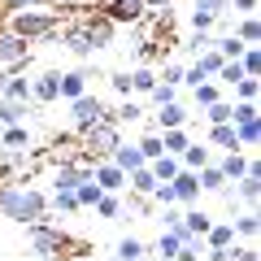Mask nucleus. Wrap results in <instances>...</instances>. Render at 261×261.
<instances>
[{
  "label": "nucleus",
  "instance_id": "393cba45",
  "mask_svg": "<svg viewBox=\"0 0 261 261\" xmlns=\"http://www.w3.org/2000/svg\"><path fill=\"white\" fill-rule=\"evenodd\" d=\"M113 257H118V261H140V257H148V244L135 240V235H122L118 248H113Z\"/></svg>",
  "mask_w": 261,
  "mask_h": 261
},
{
  "label": "nucleus",
  "instance_id": "6ab92c4d",
  "mask_svg": "<svg viewBox=\"0 0 261 261\" xmlns=\"http://www.w3.org/2000/svg\"><path fill=\"white\" fill-rule=\"evenodd\" d=\"M205 144H209V148H222V152L240 148V144H235V126H231V122H214L209 135H205Z\"/></svg>",
  "mask_w": 261,
  "mask_h": 261
},
{
  "label": "nucleus",
  "instance_id": "bb28decb",
  "mask_svg": "<svg viewBox=\"0 0 261 261\" xmlns=\"http://www.w3.org/2000/svg\"><path fill=\"white\" fill-rule=\"evenodd\" d=\"M187 118H192V113L183 109V105H161L157 109V130H166V126H187Z\"/></svg>",
  "mask_w": 261,
  "mask_h": 261
},
{
  "label": "nucleus",
  "instance_id": "4468645a",
  "mask_svg": "<svg viewBox=\"0 0 261 261\" xmlns=\"http://www.w3.org/2000/svg\"><path fill=\"white\" fill-rule=\"evenodd\" d=\"M248 166H252V157H248L244 148H231V152H222V161H218V170H222V178H226V183L244 178V174H248Z\"/></svg>",
  "mask_w": 261,
  "mask_h": 261
},
{
  "label": "nucleus",
  "instance_id": "cd10ccee",
  "mask_svg": "<svg viewBox=\"0 0 261 261\" xmlns=\"http://www.w3.org/2000/svg\"><path fill=\"white\" fill-rule=\"evenodd\" d=\"M148 170L157 174V183H170V178H174L183 166H178V157H174V152H161V157H152V161H148Z\"/></svg>",
  "mask_w": 261,
  "mask_h": 261
},
{
  "label": "nucleus",
  "instance_id": "aec40b11",
  "mask_svg": "<svg viewBox=\"0 0 261 261\" xmlns=\"http://www.w3.org/2000/svg\"><path fill=\"white\" fill-rule=\"evenodd\" d=\"M205 161H214V152H209V144H183V152H178V166L183 170H200Z\"/></svg>",
  "mask_w": 261,
  "mask_h": 261
},
{
  "label": "nucleus",
  "instance_id": "f704fd0d",
  "mask_svg": "<svg viewBox=\"0 0 261 261\" xmlns=\"http://www.w3.org/2000/svg\"><path fill=\"white\" fill-rule=\"evenodd\" d=\"M218 96H222V83H214V79H205V83H196V87H192V100H196V109L214 105Z\"/></svg>",
  "mask_w": 261,
  "mask_h": 261
},
{
  "label": "nucleus",
  "instance_id": "603ef678",
  "mask_svg": "<svg viewBox=\"0 0 261 261\" xmlns=\"http://www.w3.org/2000/svg\"><path fill=\"white\" fill-rule=\"evenodd\" d=\"M105 79H109V87L118 96H130V70H113V74H105Z\"/></svg>",
  "mask_w": 261,
  "mask_h": 261
},
{
  "label": "nucleus",
  "instance_id": "a19ab883",
  "mask_svg": "<svg viewBox=\"0 0 261 261\" xmlns=\"http://www.w3.org/2000/svg\"><path fill=\"white\" fill-rule=\"evenodd\" d=\"M192 65H196L205 79H214V74H218V65H222V57H218V48H205V53H196Z\"/></svg>",
  "mask_w": 261,
  "mask_h": 261
},
{
  "label": "nucleus",
  "instance_id": "20e7f679",
  "mask_svg": "<svg viewBox=\"0 0 261 261\" xmlns=\"http://www.w3.org/2000/svg\"><path fill=\"white\" fill-rule=\"evenodd\" d=\"M57 39H61V48H65V53H74L79 61L96 57V39H92V31H87V18H79V22H65V27L57 31Z\"/></svg>",
  "mask_w": 261,
  "mask_h": 261
},
{
  "label": "nucleus",
  "instance_id": "39448f33",
  "mask_svg": "<svg viewBox=\"0 0 261 261\" xmlns=\"http://www.w3.org/2000/svg\"><path fill=\"white\" fill-rule=\"evenodd\" d=\"M105 118H109V109H105L100 96L83 92V96H74V100H70V122H74L79 135H83L87 126H96V122H105Z\"/></svg>",
  "mask_w": 261,
  "mask_h": 261
},
{
  "label": "nucleus",
  "instance_id": "0eeeda50",
  "mask_svg": "<svg viewBox=\"0 0 261 261\" xmlns=\"http://www.w3.org/2000/svg\"><path fill=\"white\" fill-rule=\"evenodd\" d=\"M83 178H92V161H87V157L83 161H61V166L53 170L48 183H53V192H74Z\"/></svg>",
  "mask_w": 261,
  "mask_h": 261
},
{
  "label": "nucleus",
  "instance_id": "c03bdc74",
  "mask_svg": "<svg viewBox=\"0 0 261 261\" xmlns=\"http://www.w3.org/2000/svg\"><path fill=\"white\" fill-rule=\"evenodd\" d=\"M205 122H209V126H214V122H231V100L218 96L214 105H205Z\"/></svg>",
  "mask_w": 261,
  "mask_h": 261
},
{
  "label": "nucleus",
  "instance_id": "a211bd4d",
  "mask_svg": "<svg viewBox=\"0 0 261 261\" xmlns=\"http://www.w3.org/2000/svg\"><path fill=\"white\" fill-rule=\"evenodd\" d=\"M31 113V100H9V96H0V126H18L27 122Z\"/></svg>",
  "mask_w": 261,
  "mask_h": 261
},
{
  "label": "nucleus",
  "instance_id": "a878e982",
  "mask_svg": "<svg viewBox=\"0 0 261 261\" xmlns=\"http://www.w3.org/2000/svg\"><path fill=\"white\" fill-rule=\"evenodd\" d=\"M92 209H96V218H105V222H118L122 218V192H105Z\"/></svg>",
  "mask_w": 261,
  "mask_h": 261
},
{
  "label": "nucleus",
  "instance_id": "864d4df0",
  "mask_svg": "<svg viewBox=\"0 0 261 261\" xmlns=\"http://www.w3.org/2000/svg\"><path fill=\"white\" fill-rule=\"evenodd\" d=\"M192 9H205V13H214V18H226V0H192Z\"/></svg>",
  "mask_w": 261,
  "mask_h": 261
},
{
  "label": "nucleus",
  "instance_id": "f257e3e1",
  "mask_svg": "<svg viewBox=\"0 0 261 261\" xmlns=\"http://www.w3.org/2000/svg\"><path fill=\"white\" fill-rule=\"evenodd\" d=\"M0 218H9V222H18V226L53 218L48 214V192L27 187V183H0Z\"/></svg>",
  "mask_w": 261,
  "mask_h": 261
},
{
  "label": "nucleus",
  "instance_id": "9d476101",
  "mask_svg": "<svg viewBox=\"0 0 261 261\" xmlns=\"http://www.w3.org/2000/svg\"><path fill=\"white\" fill-rule=\"evenodd\" d=\"M100 13H105L109 22H126V27H140L148 9H144V0H105V9H100Z\"/></svg>",
  "mask_w": 261,
  "mask_h": 261
},
{
  "label": "nucleus",
  "instance_id": "de8ad7c7",
  "mask_svg": "<svg viewBox=\"0 0 261 261\" xmlns=\"http://www.w3.org/2000/svg\"><path fill=\"white\" fill-rule=\"evenodd\" d=\"M157 79H161V83H174V87H183V65H178V61H166V57H161V70H157Z\"/></svg>",
  "mask_w": 261,
  "mask_h": 261
},
{
  "label": "nucleus",
  "instance_id": "6e6552de",
  "mask_svg": "<svg viewBox=\"0 0 261 261\" xmlns=\"http://www.w3.org/2000/svg\"><path fill=\"white\" fill-rule=\"evenodd\" d=\"M92 79H100L92 65H83V70H61V79H57V100H74V96H83Z\"/></svg>",
  "mask_w": 261,
  "mask_h": 261
},
{
  "label": "nucleus",
  "instance_id": "4c0bfd02",
  "mask_svg": "<svg viewBox=\"0 0 261 261\" xmlns=\"http://www.w3.org/2000/svg\"><path fill=\"white\" fill-rule=\"evenodd\" d=\"M48 214H79L74 192H48Z\"/></svg>",
  "mask_w": 261,
  "mask_h": 261
},
{
  "label": "nucleus",
  "instance_id": "4be33fe9",
  "mask_svg": "<svg viewBox=\"0 0 261 261\" xmlns=\"http://www.w3.org/2000/svg\"><path fill=\"white\" fill-rule=\"evenodd\" d=\"M209 226H214V218H209L200 205H187V209H183V231H187V235H205Z\"/></svg>",
  "mask_w": 261,
  "mask_h": 261
},
{
  "label": "nucleus",
  "instance_id": "412c9836",
  "mask_svg": "<svg viewBox=\"0 0 261 261\" xmlns=\"http://www.w3.org/2000/svg\"><path fill=\"white\" fill-rule=\"evenodd\" d=\"M231 126H235V144H240V148H257V144H261V118L231 122Z\"/></svg>",
  "mask_w": 261,
  "mask_h": 261
},
{
  "label": "nucleus",
  "instance_id": "13d9d810",
  "mask_svg": "<svg viewBox=\"0 0 261 261\" xmlns=\"http://www.w3.org/2000/svg\"><path fill=\"white\" fill-rule=\"evenodd\" d=\"M174 0H144V9H170Z\"/></svg>",
  "mask_w": 261,
  "mask_h": 261
},
{
  "label": "nucleus",
  "instance_id": "dca6fc26",
  "mask_svg": "<svg viewBox=\"0 0 261 261\" xmlns=\"http://www.w3.org/2000/svg\"><path fill=\"white\" fill-rule=\"evenodd\" d=\"M0 148L27 152L31 148V126H27V122H18V126H0Z\"/></svg>",
  "mask_w": 261,
  "mask_h": 261
},
{
  "label": "nucleus",
  "instance_id": "09e8293b",
  "mask_svg": "<svg viewBox=\"0 0 261 261\" xmlns=\"http://www.w3.org/2000/svg\"><path fill=\"white\" fill-rule=\"evenodd\" d=\"M148 96H152V105L161 109V105H174V100H178V87H174V83H157Z\"/></svg>",
  "mask_w": 261,
  "mask_h": 261
},
{
  "label": "nucleus",
  "instance_id": "58836bf2",
  "mask_svg": "<svg viewBox=\"0 0 261 261\" xmlns=\"http://www.w3.org/2000/svg\"><path fill=\"white\" fill-rule=\"evenodd\" d=\"M100 196H105V192L96 187V178H83V183L74 187V200H79V209H92L96 200H100Z\"/></svg>",
  "mask_w": 261,
  "mask_h": 261
},
{
  "label": "nucleus",
  "instance_id": "bf43d9fd",
  "mask_svg": "<svg viewBox=\"0 0 261 261\" xmlns=\"http://www.w3.org/2000/svg\"><path fill=\"white\" fill-rule=\"evenodd\" d=\"M105 261H118V257H105Z\"/></svg>",
  "mask_w": 261,
  "mask_h": 261
},
{
  "label": "nucleus",
  "instance_id": "5fc2aeb1",
  "mask_svg": "<svg viewBox=\"0 0 261 261\" xmlns=\"http://www.w3.org/2000/svg\"><path fill=\"white\" fill-rule=\"evenodd\" d=\"M231 261H261V252L252 248V244H244V248L235 244V248H231Z\"/></svg>",
  "mask_w": 261,
  "mask_h": 261
},
{
  "label": "nucleus",
  "instance_id": "a18cd8bd",
  "mask_svg": "<svg viewBox=\"0 0 261 261\" xmlns=\"http://www.w3.org/2000/svg\"><path fill=\"white\" fill-rule=\"evenodd\" d=\"M235 92V100H257V92H261V79H252V74H244L240 83L231 87Z\"/></svg>",
  "mask_w": 261,
  "mask_h": 261
},
{
  "label": "nucleus",
  "instance_id": "473e14b6",
  "mask_svg": "<svg viewBox=\"0 0 261 261\" xmlns=\"http://www.w3.org/2000/svg\"><path fill=\"white\" fill-rule=\"evenodd\" d=\"M126 214H135V218H152V214H157V205H152L148 196H135V192H130V196H122V218H126Z\"/></svg>",
  "mask_w": 261,
  "mask_h": 261
},
{
  "label": "nucleus",
  "instance_id": "8fccbe9b",
  "mask_svg": "<svg viewBox=\"0 0 261 261\" xmlns=\"http://www.w3.org/2000/svg\"><path fill=\"white\" fill-rule=\"evenodd\" d=\"M140 152H144V161H152V157H161V152H166V148H161V135H157V130H148V135L140 140Z\"/></svg>",
  "mask_w": 261,
  "mask_h": 261
},
{
  "label": "nucleus",
  "instance_id": "c9c22d12",
  "mask_svg": "<svg viewBox=\"0 0 261 261\" xmlns=\"http://www.w3.org/2000/svg\"><path fill=\"white\" fill-rule=\"evenodd\" d=\"M5 96L9 100H31V79H22V74H5Z\"/></svg>",
  "mask_w": 261,
  "mask_h": 261
},
{
  "label": "nucleus",
  "instance_id": "b1692460",
  "mask_svg": "<svg viewBox=\"0 0 261 261\" xmlns=\"http://www.w3.org/2000/svg\"><path fill=\"white\" fill-rule=\"evenodd\" d=\"M196 183H200V192H222L226 178H222V170H218V161H205V166L196 170Z\"/></svg>",
  "mask_w": 261,
  "mask_h": 261
},
{
  "label": "nucleus",
  "instance_id": "f3484780",
  "mask_svg": "<svg viewBox=\"0 0 261 261\" xmlns=\"http://www.w3.org/2000/svg\"><path fill=\"white\" fill-rule=\"evenodd\" d=\"M113 27H118V22H109L105 13H87V31H92V39H96V53L113 44Z\"/></svg>",
  "mask_w": 261,
  "mask_h": 261
},
{
  "label": "nucleus",
  "instance_id": "423d86ee",
  "mask_svg": "<svg viewBox=\"0 0 261 261\" xmlns=\"http://www.w3.org/2000/svg\"><path fill=\"white\" fill-rule=\"evenodd\" d=\"M118 140H122V126H118V122H109V118L83 130V148L92 152V157H109V152H113V144H118Z\"/></svg>",
  "mask_w": 261,
  "mask_h": 261
},
{
  "label": "nucleus",
  "instance_id": "79ce46f5",
  "mask_svg": "<svg viewBox=\"0 0 261 261\" xmlns=\"http://www.w3.org/2000/svg\"><path fill=\"white\" fill-rule=\"evenodd\" d=\"M214 48H218V57H222V61H235V57H240L248 44H240L235 35H218V39H214Z\"/></svg>",
  "mask_w": 261,
  "mask_h": 261
},
{
  "label": "nucleus",
  "instance_id": "f8f14e48",
  "mask_svg": "<svg viewBox=\"0 0 261 261\" xmlns=\"http://www.w3.org/2000/svg\"><path fill=\"white\" fill-rule=\"evenodd\" d=\"M170 187H174V200L178 205H200V183H196V170H178L174 178H170Z\"/></svg>",
  "mask_w": 261,
  "mask_h": 261
},
{
  "label": "nucleus",
  "instance_id": "72a5a7b5",
  "mask_svg": "<svg viewBox=\"0 0 261 261\" xmlns=\"http://www.w3.org/2000/svg\"><path fill=\"white\" fill-rule=\"evenodd\" d=\"M157 135H161V148L174 152V157L183 152V144L192 140V135H187V126H166V130H157Z\"/></svg>",
  "mask_w": 261,
  "mask_h": 261
},
{
  "label": "nucleus",
  "instance_id": "f03ea898",
  "mask_svg": "<svg viewBox=\"0 0 261 261\" xmlns=\"http://www.w3.org/2000/svg\"><path fill=\"white\" fill-rule=\"evenodd\" d=\"M9 31L22 35L27 44H39V39H57L61 18H57L53 9H13L9 13Z\"/></svg>",
  "mask_w": 261,
  "mask_h": 261
},
{
  "label": "nucleus",
  "instance_id": "37998d69",
  "mask_svg": "<svg viewBox=\"0 0 261 261\" xmlns=\"http://www.w3.org/2000/svg\"><path fill=\"white\" fill-rule=\"evenodd\" d=\"M235 61L244 65V74H252V79H261V53H257V44H248V48H244L240 57H235Z\"/></svg>",
  "mask_w": 261,
  "mask_h": 261
},
{
  "label": "nucleus",
  "instance_id": "6e6d98bb",
  "mask_svg": "<svg viewBox=\"0 0 261 261\" xmlns=\"http://www.w3.org/2000/svg\"><path fill=\"white\" fill-rule=\"evenodd\" d=\"M226 9H231L235 18H244V13H257V0H226Z\"/></svg>",
  "mask_w": 261,
  "mask_h": 261
},
{
  "label": "nucleus",
  "instance_id": "e433bc0d",
  "mask_svg": "<svg viewBox=\"0 0 261 261\" xmlns=\"http://www.w3.org/2000/svg\"><path fill=\"white\" fill-rule=\"evenodd\" d=\"M140 118H144V105H140V100H130V96L109 113V122H118V126H122V122H140Z\"/></svg>",
  "mask_w": 261,
  "mask_h": 261
},
{
  "label": "nucleus",
  "instance_id": "7c9ffc66",
  "mask_svg": "<svg viewBox=\"0 0 261 261\" xmlns=\"http://www.w3.org/2000/svg\"><path fill=\"white\" fill-rule=\"evenodd\" d=\"M126 187H130L135 196H148L152 187H157V174H152L148 166H140V170H130V174H126Z\"/></svg>",
  "mask_w": 261,
  "mask_h": 261
},
{
  "label": "nucleus",
  "instance_id": "7ed1b4c3",
  "mask_svg": "<svg viewBox=\"0 0 261 261\" xmlns=\"http://www.w3.org/2000/svg\"><path fill=\"white\" fill-rule=\"evenodd\" d=\"M27 248H31V257L53 261V257H61L65 248H74V240H70L61 226H53V222L44 218V222H31V226H27Z\"/></svg>",
  "mask_w": 261,
  "mask_h": 261
},
{
  "label": "nucleus",
  "instance_id": "1a4fd4ad",
  "mask_svg": "<svg viewBox=\"0 0 261 261\" xmlns=\"http://www.w3.org/2000/svg\"><path fill=\"white\" fill-rule=\"evenodd\" d=\"M31 61V44L22 35H13V31H0V65H9V70H18V65Z\"/></svg>",
  "mask_w": 261,
  "mask_h": 261
},
{
  "label": "nucleus",
  "instance_id": "ddd939ff",
  "mask_svg": "<svg viewBox=\"0 0 261 261\" xmlns=\"http://www.w3.org/2000/svg\"><path fill=\"white\" fill-rule=\"evenodd\" d=\"M57 79H61V70H44L39 79H31V100L35 105H57Z\"/></svg>",
  "mask_w": 261,
  "mask_h": 261
},
{
  "label": "nucleus",
  "instance_id": "49530a36",
  "mask_svg": "<svg viewBox=\"0 0 261 261\" xmlns=\"http://www.w3.org/2000/svg\"><path fill=\"white\" fill-rule=\"evenodd\" d=\"M161 222V231H174V226H183V209L178 205H161V214H152Z\"/></svg>",
  "mask_w": 261,
  "mask_h": 261
},
{
  "label": "nucleus",
  "instance_id": "9b49d317",
  "mask_svg": "<svg viewBox=\"0 0 261 261\" xmlns=\"http://www.w3.org/2000/svg\"><path fill=\"white\" fill-rule=\"evenodd\" d=\"M92 178H96V187H100V192H126V170H118L109 157H96Z\"/></svg>",
  "mask_w": 261,
  "mask_h": 261
},
{
  "label": "nucleus",
  "instance_id": "ea45409f",
  "mask_svg": "<svg viewBox=\"0 0 261 261\" xmlns=\"http://www.w3.org/2000/svg\"><path fill=\"white\" fill-rule=\"evenodd\" d=\"M178 48H183V53H192V57L205 53V48H214V31H192V35H187Z\"/></svg>",
  "mask_w": 261,
  "mask_h": 261
},
{
  "label": "nucleus",
  "instance_id": "3c124183",
  "mask_svg": "<svg viewBox=\"0 0 261 261\" xmlns=\"http://www.w3.org/2000/svg\"><path fill=\"white\" fill-rule=\"evenodd\" d=\"M214 13H205V9H192V13H187V27H192V31H214Z\"/></svg>",
  "mask_w": 261,
  "mask_h": 261
},
{
  "label": "nucleus",
  "instance_id": "4d7b16f0",
  "mask_svg": "<svg viewBox=\"0 0 261 261\" xmlns=\"http://www.w3.org/2000/svg\"><path fill=\"white\" fill-rule=\"evenodd\" d=\"M44 5H53V0H5V9H44Z\"/></svg>",
  "mask_w": 261,
  "mask_h": 261
},
{
  "label": "nucleus",
  "instance_id": "2eb2a0df",
  "mask_svg": "<svg viewBox=\"0 0 261 261\" xmlns=\"http://www.w3.org/2000/svg\"><path fill=\"white\" fill-rule=\"evenodd\" d=\"M109 161H113L118 170H126V174H130V170H140V166H148V161H144V152H140V144H122V140L113 144Z\"/></svg>",
  "mask_w": 261,
  "mask_h": 261
},
{
  "label": "nucleus",
  "instance_id": "c85d7f7f",
  "mask_svg": "<svg viewBox=\"0 0 261 261\" xmlns=\"http://www.w3.org/2000/svg\"><path fill=\"white\" fill-rule=\"evenodd\" d=\"M157 83H161V79H157V70H152V65H135V70H130V92L148 96Z\"/></svg>",
  "mask_w": 261,
  "mask_h": 261
},
{
  "label": "nucleus",
  "instance_id": "2f4dec72",
  "mask_svg": "<svg viewBox=\"0 0 261 261\" xmlns=\"http://www.w3.org/2000/svg\"><path fill=\"white\" fill-rule=\"evenodd\" d=\"M231 226H235V235H244V240H257V231H261V214H257V209H244L240 218H231Z\"/></svg>",
  "mask_w": 261,
  "mask_h": 261
},
{
  "label": "nucleus",
  "instance_id": "c756f323",
  "mask_svg": "<svg viewBox=\"0 0 261 261\" xmlns=\"http://www.w3.org/2000/svg\"><path fill=\"white\" fill-rule=\"evenodd\" d=\"M231 35L240 39V44H257V39H261V22H257V13H244V18L235 22Z\"/></svg>",
  "mask_w": 261,
  "mask_h": 261
},
{
  "label": "nucleus",
  "instance_id": "5701e85b",
  "mask_svg": "<svg viewBox=\"0 0 261 261\" xmlns=\"http://www.w3.org/2000/svg\"><path fill=\"white\" fill-rule=\"evenodd\" d=\"M200 240H205V248H231V244H235V226L231 222H214Z\"/></svg>",
  "mask_w": 261,
  "mask_h": 261
}]
</instances>
